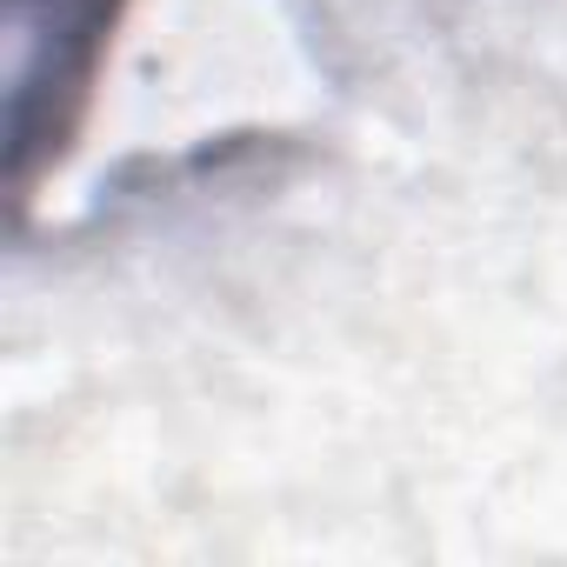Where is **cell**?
<instances>
[{
  "instance_id": "cell-1",
  "label": "cell",
  "mask_w": 567,
  "mask_h": 567,
  "mask_svg": "<svg viewBox=\"0 0 567 567\" xmlns=\"http://www.w3.org/2000/svg\"><path fill=\"white\" fill-rule=\"evenodd\" d=\"M127 0H8V181L14 200L74 147Z\"/></svg>"
}]
</instances>
